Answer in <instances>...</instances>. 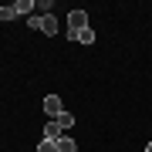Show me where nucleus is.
I'll use <instances>...</instances> for the list:
<instances>
[{"label":"nucleus","mask_w":152,"mask_h":152,"mask_svg":"<svg viewBox=\"0 0 152 152\" xmlns=\"http://www.w3.org/2000/svg\"><path fill=\"white\" fill-rule=\"evenodd\" d=\"M27 27L44 31V34H58V17H54V14H44V17H27Z\"/></svg>","instance_id":"obj_1"},{"label":"nucleus","mask_w":152,"mask_h":152,"mask_svg":"<svg viewBox=\"0 0 152 152\" xmlns=\"http://www.w3.org/2000/svg\"><path fill=\"white\" fill-rule=\"evenodd\" d=\"M85 27H91V24H88V14L85 10H71L68 14V37H78Z\"/></svg>","instance_id":"obj_2"},{"label":"nucleus","mask_w":152,"mask_h":152,"mask_svg":"<svg viewBox=\"0 0 152 152\" xmlns=\"http://www.w3.org/2000/svg\"><path fill=\"white\" fill-rule=\"evenodd\" d=\"M61 112H64V108H61V98L58 95H48V98H44V115H48V118H58Z\"/></svg>","instance_id":"obj_3"},{"label":"nucleus","mask_w":152,"mask_h":152,"mask_svg":"<svg viewBox=\"0 0 152 152\" xmlns=\"http://www.w3.org/2000/svg\"><path fill=\"white\" fill-rule=\"evenodd\" d=\"M61 135H64V132H61V125H58L54 118H44V139H48V142H58Z\"/></svg>","instance_id":"obj_4"},{"label":"nucleus","mask_w":152,"mask_h":152,"mask_svg":"<svg viewBox=\"0 0 152 152\" xmlns=\"http://www.w3.org/2000/svg\"><path fill=\"white\" fill-rule=\"evenodd\" d=\"M54 145H58V152H78V145H75V139H71V132H64V135H61V139L54 142Z\"/></svg>","instance_id":"obj_5"},{"label":"nucleus","mask_w":152,"mask_h":152,"mask_svg":"<svg viewBox=\"0 0 152 152\" xmlns=\"http://www.w3.org/2000/svg\"><path fill=\"white\" fill-rule=\"evenodd\" d=\"M54 122L61 125V132H71V125H75V118H71V112H61V115H58Z\"/></svg>","instance_id":"obj_6"},{"label":"nucleus","mask_w":152,"mask_h":152,"mask_svg":"<svg viewBox=\"0 0 152 152\" xmlns=\"http://www.w3.org/2000/svg\"><path fill=\"white\" fill-rule=\"evenodd\" d=\"M17 17H20V14H17L14 4H10V7H0V20H17Z\"/></svg>","instance_id":"obj_7"},{"label":"nucleus","mask_w":152,"mask_h":152,"mask_svg":"<svg viewBox=\"0 0 152 152\" xmlns=\"http://www.w3.org/2000/svg\"><path fill=\"white\" fill-rule=\"evenodd\" d=\"M17 14H27V10H37V4H34V0H17Z\"/></svg>","instance_id":"obj_8"},{"label":"nucleus","mask_w":152,"mask_h":152,"mask_svg":"<svg viewBox=\"0 0 152 152\" xmlns=\"http://www.w3.org/2000/svg\"><path fill=\"white\" fill-rule=\"evenodd\" d=\"M75 41H78V44H91V41H95V31H91V27H85V31L78 34Z\"/></svg>","instance_id":"obj_9"},{"label":"nucleus","mask_w":152,"mask_h":152,"mask_svg":"<svg viewBox=\"0 0 152 152\" xmlns=\"http://www.w3.org/2000/svg\"><path fill=\"white\" fill-rule=\"evenodd\" d=\"M37 152H58V145H54V142H48V139H41V145H37Z\"/></svg>","instance_id":"obj_10"},{"label":"nucleus","mask_w":152,"mask_h":152,"mask_svg":"<svg viewBox=\"0 0 152 152\" xmlns=\"http://www.w3.org/2000/svg\"><path fill=\"white\" fill-rule=\"evenodd\" d=\"M145 152H152V142H149V145H145Z\"/></svg>","instance_id":"obj_11"}]
</instances>
